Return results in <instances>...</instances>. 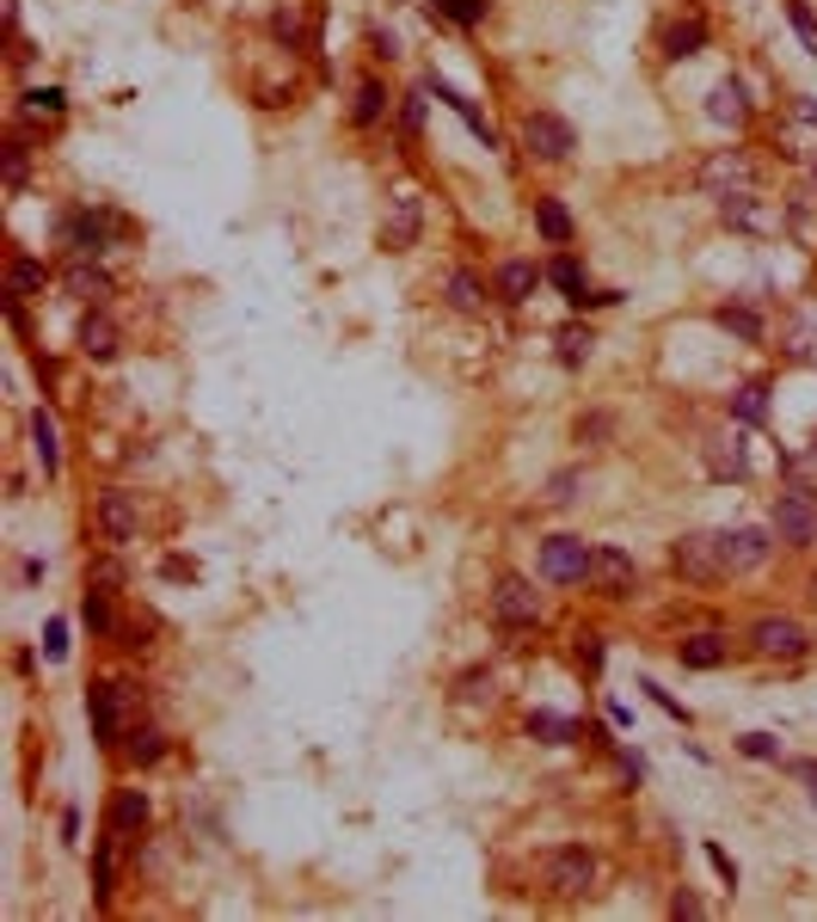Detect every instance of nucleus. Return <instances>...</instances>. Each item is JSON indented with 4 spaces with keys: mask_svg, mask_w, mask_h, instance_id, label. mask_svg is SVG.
I'll list each match as a JSON object with an SVG mask.
<instances>
[{
    "mask_svg": "<svg viewBox=\"0 0 817 922\" xmlns=\"http://www.w3.org/2000/svg\"><path fill=\"white\" fill-rule=\"evenodd\" d=\"M670 572L688 584H719L732 579L725 572V553H719V535H700V529H688V535L670 541Z\"/></svg>",
    "mask_w": 817,
    "mask_h": 922,
    "instance_id": "f257e3e1",
    "label": "nucleus"
},
{
    "mask_svg": "<svg viewBox=\"0 0 817 922\" xmlns=\"http://www.w3.org/2000/svg\"><path fill=\"white\" fill-rule=\"evenodd\" d=\"M775 535L787 541V548H817V499L805 480H793V487L775 492Z\"/></svg>",
    "mask_w": 817,
    "mask_h": 922,
    "instance_id": "f03ea898",
    "label": "nucleus"
},
{
    "mask_svg": "<svg viewBox=\"0 0 817 922\" xmlns=\"http://www.w3.org/2000/svg\"><path fill=\"white\" fill-rule=\"evenodd\" d=\"M523 148H528V160L559 167V160H572V148H578V130H572L559 111H528L523 118Z\"/></svg>",
    "mask_w": 817,
    "mask_h": 922,
    "instance_id": "7ed1b4c3",
    "label": "nucleus"
},
{
    "mask_svg": "<svg viewBox=\"0 0 817 922\" xmlns=\"http://www.w3.org/2000/svg\"><path fill=\"white\" fill-rule=\"evenodd\" d=\"M123 216H111V210H74V216H62L56 222V234L74 247V259H99V252L111 247V234H123Z\"/></svg>",
    "mask_w": 817,
    "mask_h": 922,
    "instance_id": "20e7f679",
    "label": "nucleus"
},
{
    "mask_svg": "<svg viewBox=\"0 0 817 922\" xmlns=\"http://www.w3.org/2000/svg\"><path fill=\"white\" fill-rule=\"evenodd\" d=\"M547 892L554 898H591L596 892V855L584 843H566L547 855Z\"/></svg>",
    "mask_w": 817,
    "mask_h": 922,
    "instance_id": "39448f33",
    "label": "nucleus"
},
{
    "mask_svg": "<svg viewBox=\"0 0 817 922\" xmlns=\"http://www.w3.org/2000/svg\"><path fill=\"white\" fill-rule=\"evenodd\" d=\"M591 553L584 548V535H547L541 541V579L547 584H584L591 579Z\"/></svg>",
    "mask_w": 817,
    "mask_h": 922,
    "instance_id": "423d86ee",
    "label": "nucleus"
},
{
    "mask_svg": "<svg viewBox=\"0 0 817 922\" xmlns=\"http://www.w3.org/2000/svg\"><path fill=\"white\" fill-rule=\"evenodd\" d=\"M424 234V198L412 184H400L394 198H387V216H382V247L387 252H412Z\"/></svg>",
    "mask_w": 817,
    "mask_h": 922,
    "instance_id": "0eeeda50",
    "label": "nucleus"
},
{
    "mask_svg": "<svg viewBox=\"0 0 817 922\" xmlns=\"http://www.w3.org/2000/svg\"><path fill=\"white\" fill-rule=\"evenodd\" d=\"M492 615H498L504 628H535L541 621V591L528 579H516V572H504V579L492 584Z\"/></svg>",
    "mask_w": 817,
    "mask_h": 922,
    "instance_id": "6e6552de",
    "label": "nucleus"
},
{
    "mask_svg": "<svg viewBox=\"0 0 817 922\" xmlns=\"http://www.w3.org/2000/svg\"><path fill=\"white\" fill-rule=\"evenodd\" d=\"M756 172H750V154L744 148H719V154H707L695 167V184L707 191V198H725V191H744Z\"/></svg>",
    "mask_w": 817,
    "mask_h": 922,
    "instance_id": "1a4fd4ad",
    "label": "nucleus"
},
{
    "mask_svg": "<svg viewBox=\"0 0 817 922\" xmlns=\"http://www.w3.org/2000/svg\"><path fill=\"white\" fill-rule=\"evenodd\" d=\"M805 645H811V633L793 615H763L750 628V652H763V659H805Z\"/></svg>",
    "mask_w": 817,
    "mask_h": 922,
    "instance_id": "9d476101",
    "label": "nucleus"
},
{
    "mask_svg": "<svg viewBox=\"0 0 817 922\" xmlns=\"http://www.w3.org/2000/svg\"><path fill=\"white\" fill-rule=\"evenodd\" d=\"M719 553H725V572H756V567H768L775 535H768V529H756V523L719 529Z\"/></svg>",
    "mask_w": 817,
    "mask_h": 922,
    "instance_id": "9b49d317",
    "label": "nucleus"
},
{
    "mask_svg": "<svg viewBox=\"0 0 817 922\" xmlns=\"http://www.w3.org/2000/svg\"><path fill=\"white\" fill-rule=\"evenodd\" d=\"M541 283H547V271H541L535 259H504L498 271H492V295H498L504 308H528Z\"/></svg>",
    "mask_w": 817,
    "mask_h": 922,
    "instance_id": "f8f14e48",
    "label": "nucleus"
},
{
    "mask_svg": "<svg viewBox=\"0 0 817 922\" xmlns=\"http://www.w3.org/2000/svg\"><path fill=\"white\" fill-rule=\"evenodd\" d=\"M99 535H105L111 541V548H130V541H135V529H142V511H135V499H130V492H118V487H111V492H99Z\"/></svg>",
    "mask_w": 817,
    "mask_h": 922,
    "instance_id": "ddd939ff",
    "label": "nucleus"
},
{
    "mask_svg": "<svg viewBox=\"0 0 817 922\" xmlns=\"http://www.w3.org/2000/svg\"><path fill=\"white\" fill-rule=\"evenodd\" d=\"M591 584L603 597H633V584H639V567H633V553L621 548H596L591 553Z\"/></svg>",
    "mask_w": 817,
    "mask_h": 922,
    "instance_id": "4468645a",
    "label": "nucleus"
},
{
    "mask_svg": "<svg viewBox=\"0 0 817 922\" xmlns=\"http://www.w3.org/2000/svg\"><path fill=\"white\" fill-rule=\"evenodd\" d=\"M719 222L738 228V234H768V228H775V216H768V203L756 198L750 184H744V191H725V198H719Z\"/></svg>",
    "mask_w": 817,
    "mask_h": 922,
    "instance_id": "2eb2a0df",
    "label": "nucleus"
},
{
    "mask_svg": "<svg viewBox=\"0 0 817 922\" xmlns=\"http://www.w3.org/2000/svg\"><path fill=\"white\" fill-rule=\"evenodd\" d=\"M418 87H424V92H431V99H443V106H448V111H455V118H462V123H467V130H474V142H486V148H498V130H492V123H486V118H480V111H474V99H467V92H455V87H448V80H443V74H436V68H431V74H424V80H418Z\"/></svg>",
    "mask_w": 817,
    "mask_h": 922,
    "instance_id": "dca6fc26",
    "label": "nucleus"
},
{
    "mask_svg": "<svg viewBox=\"0 0 817 922\" xmlns=\"http://www.w3.org/2000/svg\"><path fill=\"white\" fill-rule=\"evenodd\" d=\"M87 720H93L99 744H118L123 738V689L118 683H93L87 689Z\"/></svg>",
    "mask_w": 817,
    "mask_h": 922,
    "instance_id": "f3484780",
    "label": "nucleus"
},
{
    "mask_svg": "<svg viewBox=\"0 0 817 922\" xmlns=\"http://www.w3.org/2000/svg\"><path fill=\"white\" fill-rule=\"evenodd\" d=\"M713 327L732 332L738 344H763V339H768L763 308H750V302H719V308H713Z\"/></svg>",
    "mask_w": 817,
    "mask_h": 922,
    "instance_id": "a211bd4d",
    "label": "nucleus"
},
{
    "mask_svg": "<svg viewBox=\"0 0 817 922\" xmlns=\"http://www.w3.org/2000/svg\"><path fill=\"white\" fill-rule=\"evenodd\" d=\"M118 320L105 314V308H87V320H80V357H93V363H111L118 357Z\"/></svg>",
    "mask_w": 817,
    "mask_h": 922,
    "instance_id": "6ab92c4d",
    "label": "nucleus"
},
{
    "mask_svg": "<svg viewBox=\"0 0 817 922\" xmlns=\"http://www.w3.org/2000/svg\"><path fill=\"white\" fill-rule=\"evenodd\" d=\"M707 118L719 123V130H744V123H750V99H744V80H719V87L707 92Z\"/></svg>",
    "mask_w": 817,
    "mask_h": 922,
    "instance_id": "aec40b11",
    "label": "nucleus"
},
{
    "mask_svg": "<svg viewBox=\"0 0 817 922\" xmlns=\"http://www.w3.org/2000/svg\"><path fill=\"white\" fill-rule=\"evenodd\" d=\"M700 455H707V474L713 480H750V461H744L738 437H707V443H700Z\"/></svg>",
    "mask_w": 817,
    "mask_h": 922,
    "instance_id": "412c9836",
    "label": "nucleus"
},
{
    "mask_svg": "<svg viewBox=\"0 0 817 922\" xmlns=\"http://www.w3.org/2000/svg\"><path fill=\"white\" fill-rule=\"evenodd\" d=\"M62 290L74 295V302L99 308V302H105V295H111V277L99 271L93 259H74V264H68V271H62Z\"/></svg>",
    "mask_w": 817,
    "mask_h": 922,
    "instance_id": "4be33fe9",
    "label": "nucleus"
},
{
    "mask_svg": "<svg viewBox=\"0 0 817 922\" xmlns=\"http://www.w3.org/2000/svg\"><path fill=\"white\" fill-rule=\"evenodd\" d=\"M148 812H154V805H148V793L142 788H123L118 800H111V812H105V830H118V836H142Z\"/></svg>",
    "mask_w": 817,
    "mask_h": 922,
    "instance_id": "5701e85b",
    "label": "nucleus"
},
{
    "mask_svg": "<svg viewBox=\"0 0 817 922\" xmlns=\"http://www.w3.org/2000/svg\"><path fill=\"white\" fill-rule=\"evenodd\" d=\"M725 652H732V640L725 633H688L683 645H676V659H683V671H719Z\"/></svg>",
    "mask_w": 817,
    "mask_h": 922,
    "instance_id": "b1692460",
    "label": "nucleus"
},
{
    "mask_svg": "<svg viewBox=\"0 0 817 922\" xmlns=\"http://www.w3.org/2000/svg\"><path fill=\"white\" fill-rule=\"evenodd\" d=\"M707 50V19L688 13V19H670V31H664V56L670 62H688V56Z\"/></svg>",
    "mask_w": 817,
    "mask_h": 922,
    "instance_id": "393cba45",
    "label": "nucleus"
},
{
    "mask_svg": "<svg viewBox=\"0 0 817 922\" xmlns=\"http://www.w3.org/2000/svg\"><path fill=\"white\" fill-rule=\"evenodd\" d=\"M523 732L535 738V744H578V720H566V713H554V708H535L523 720Z\"/></svg>",
    "mask_w": 817,
    "mask_h": 922,
    "instance_id": "a878e982",
    "label": "nucleus"
},
{
    "mask_svg": "<svg viewBox=\"0 0 817 922\" xmlns=\"http://www.w3.org/2000/svg\"><path fill=\"white\" fill-rule=\"evenodd\" d=\"M535 234L547 240V247H572V234H578V228H572V210L559 198H541L535 203Z\"/></svg>",
    "mask_w": 817,
    "mask_h": 922,
    "instance_id": "bb28decb",
    "label": "nucleus"
},
{
    "mask_svg": "<svg viewBox=\"0 0 817 922\" xmlns=\"http://www.w3.org/2000/svg\"><path fill=\"white\" fill-rule=\"evenodd\" d=\"M443 295L455 314H486V283H480L474 271H448L443 277Z\"/></svg>",
    "mask_w": 817,
    "mask_h": 922,
    "instance_id": "cd10ccee",
    "label": "nucleus"
},
{
    "mask_svg": "<svg viewBox=\"0 0 817 922\" xmlns=\"http://www.w3.org/2000/svg\"><path fill=\"white\" fill-rule=\"evenodd\" d=\"M43 283H50L43 259H31V252H13V259H7V295H19V302H26V295L43 290Z\"/></svg>",
    "mask_w": 817,
    "mask_h": 922,
    "instance_id": "c85d7f7f",
    "label": "nucleus"
},
{
    "mask_svg": "<svg viewBox=\"0 0 817 922\" xmlns=\"http://www.w3.org/2000/svg\"><path fill=\"white\" fill-rule=\"evenodd\" d=\"M31 455H38L43 461V474H50L56 480V468H62V437H56V419H50V412H31Z\"/></svg>",
    "mask_w": 817,
    "mask_h": 922,
    "instance_id": "c756f323",
    "label": "nucleus"
},
{
    "mask_svg": "<svg viewBox=\"0 0 817 922\" xmlns=\"http://www.w3.org/2000/svg\"><path fill=\"white\" fill-rule=\"evenodd\" d=\"M382 118H387V87L370 74L363 87H356V99H351V123H356V130H375Z\"/></svg>",
    "mask_w": 817,
    "mask_h": 922,
    "instance_id": "7c9ffc66",
    "label": "nucleus"
},
{
    "mask_svg": "<svg viewBox=\"0 0 817 922\" xmlns=\"http://www.w3.org/2000/svg\"><path fill=\"white\" fill-rule=\"evenodd\" d=\"M68 111V92L62 87H31L26 99H19V118L26 123H56Z\"/></svg>",
    "mask_w": 817,
    "mask_h": 922,
    "instance_id": "2f4dec72",
    "label": "nucleus"
},
{
    "mask_svg": "<svg viewBox=\"0 0 817 922\" xmlns=\"http://www.w3.org/2000/svg\"><path fill=\"white\" fill-rule=\"evenodd\" d=\"M123 756H130L135 769H154L160 756H167V732H160V725H135V732L123 738Z\"/></svg>",
    "mask_w": 817,
    "mask_h": 922,
    "instance_id": "473e14b6",
    "label": "nucleus"
},
{
    "mask_svg": "<svg viewBox=\"0 0 817 922\" xmlns=\"http://www.w3.org/2000/svg\"><path fill=\"white\" fill-rule=\"evenodd\" d=\"M547 283H554L566 302H578V295L591 290V277H584V264L572 259V252H554V264H547Z\"/></svg>",
    "mask_w": 817,
    "mask_h": 922,
    "instance_id": "72a5a7b5",
    "label": "nucleus"
},
{
    "mask_svg": "<svg viewBox=\"0 0 817 922\" xmlns=\"http://www.w3.org/2000/svg\"><path fill=\"white\" fill-rule=\"evenodd\" d=\"M554 344H559V363H566V369H584V363H591V351H596V332L591 327H559Z\"/></svg>",
    "mask_w": 817,
    "mask_h": 922,
    "instance_id": "f704fd0d",
    "label": "nucleus"
},
{
    "mask_svg": "<svg viewBox=\"0 0 817 922\" xmlns=\"http://www.w3.org/2000/svg\"><path fill=\"white\" fill-rule=\"evenodd\" d=\"M732 419H738V424H763L768 419V388L763 382H744L738 394H732Z\"/></svg>",
    "mask_w": 817,
    "mask_h": 922,
    "instance_id": "c9c22d12",
    "label": "nucleus"
},
{
    "mask_svg": "<svg viewBox=\"0 0 817 922\" xmlns=\"http://www.w3.org/2000/svg\"><path fill=\"white\" fill-rule=\"evenodd\" d=\"M123 836L118 830H105V836H99V849H93V898L99 904H111V849H118Z\"/></svg>",
    "mask_w": 817,
    "mask_h": 922,
    "instance_id": "e433bc0d",
    "label": "nucleus"
},
{
    "mask_svg": "<svg viewBox=\"0 0 817 922\" xmlns=\"http://www.w3.org/2000/svg\"><path fill=\"white\" fill-rule=\"evenodd\" d=\"M80 621H87L93 633H118V615H111L105 584H93V591H87V603H80Z\"/></svg>",
    "mask_w": 817,
    "mask_h": 922,
    "instance_id": "4c0bfd02",
    "label": "nucleus"
},
{
    "mask_svg": "<svg viewBox=\"0 0 817 922\" xmlns=\"http://www.w3.org/2000/svg\"><path fill=\"white\" fill-rule=\"evenodd\" d=\"M436 13H448L455 26L474 31V26H486V19H492V0H436Z\"/></svg>",
    "mask_w": 817,
    "mask_h": 922,
    "instance_id": "58836bf2",
    "label": "nucleus"
},
{
    "mask_svg": "<svg viewBox=\"0 0 817 922\" xmlns=\"http://www.w3.org/2000/svg\"><path fill=\"white\" fill-rule=\"evenodd\" d=\"M424 99H431L424 87L400 99V136H406V142H418V130H424Z\"/></svg>",
    "mask_w": 817,
    "mask_h": 922,
    "instance_id": "ea45409f",
    "label": "nucleus"
},
{
    "mask_svg": "<svg viewBox=\"0 0 817 922\" xmlns=\"http://www.w3.org/2000/svg\"><path fill=\"white\" fill-rule=\"evenodd\" d=\"M572 437H578V443H591V449H603L608 437H615V419H608V412H584Z\"/></svg>",
    "mask_w": 817,
    "mask_h": 922,
    "instance_id": "a19ab883",
    "label": "nucleus"
},
{
    "mask_svg": "<svg viewBox=\"0 0 817 922\" xmlns=\"http://www.w3.org/2000/svg\"><path fill=\"white\" fill-rule=\"evenodd\" d=\"M738 751L756 756V763H780V738H775V732H744Z\"/></svg>",
    "mask_w": 817,
    "mask_h": 922,
    "instance_id": "79ce46f5",
    "label": "nucleus"
},
{
    "mask_svg": "<svg viewBox=\"0 0 817 922\" xmlns=\"http://www.w3.org/2000/svg\"><path fill=\"white\" fill-rule=\"evenodd\" d=\"M578 487H584L578 468H559V474L547 480V504H572V499H578Z\"/></svg>",
    "mask_w": 817,
    "mask_h": 922,
    "instance_id": "37998d69",
    "label": "nucleus"
},
{
    "mask_svg": "<svg viewBox=\"0 0 817 922\" xmlns=\"http://www.w3.org/2000/svg\"><path fill=\"white\" fill-rule=\"evenodd\" d=\"M26 142H19V136H13V142H7V191H13V198H19V191H26Z\"/></svg>",
    "mask_w": 817,
    "mask_h": 922,
    "instance_id": "c03bdc74",
    "label": "nucleus"
},
{
    "mask_svg": "<svg viewBox=\"0 0 817 922\" xmlns=\"http://www.w3.org/2000/svg\"><path fill=\"white\" fill-rule=\"evenodd\" d=\"M787 19H793V31H799L805 50H817V19H811V7H805V0H787Z\"/></svg>",
    "mask_w": 817,
    "mask_h": 922,
    "instance_id": "a18cd8bd",
    "label": "nucleus"
},
{
    "mask_svg": "<svg viewBox=\"0 0 817 922\" xmlns=\"http://www.w3.org/2000/svg\"><path fill=\"white\" fill-rule=\"evenodd\" d=\"M43 659H50V664H62V659H68V621H62V615H56L50 628H43Z\"/></svg>",
    "mask_w": 817,
    "mask_h": 922,
    "instance_id": "49530a36",
    "label": "nucleus"
},
{
    "mask_svg": "<svg viewBox=\"0 0 817 922\" xmlns=\"http://www.w3.org/2000/svg\"><path fill=\"white\" fill-rule=\"evenodd\" d=\"M639 689H646V695H652V701H658V708H664V713H670V720H676V725H688V720H695V713H688V708H683V701H676V695H670V689H658V683H652V677H646V683H639Z\"/></svg>",
    "mask_w": 817,
    "mask_h": 922,
    "instance_id": "de8ad7c7",
    "label": "nucleus"
},
{
    "mask_svg": "<svg viewBox=\"0 0 817 922\" xmlns=\"http://www.w3.org/2000/svg\"><path fill=\"white\" fill-rule=\"evenodd\" d=\"M572 659H578L584 664V671H603V640H596V633H578V645H572Z\"/></svg>",
    "mask_w": 817,
    "mask_h": 922,
    "instance_id": "09e8293b",
    "label": "nucleus"
},
{
    "mask_svg": "<svg viewBox=\"0 0 817 922\" xmlns=\"http://www.w3.org/2000/svg\"><path fill=\"white\" fill-rule=\"evenodd\" d=\"M700 855H707V861H713V873H719V880H725V885H738V861L725 855V849H719V843H707V849H700Z\"/></svg>",
    "mask_w": 817,
    "mask_h": 922,
    "instance_id": "8fccbe9b",
    "label": "nucleus"
},
{
    "mask_svg": "<svg viewBox=\"0 0 817 922\" xmlns=\"http://www.w3.org/2000/svg\"><path fill=\"white\" fill-rule=\"evenodd\" d=\"M462 701H492V671H467L462 677Z\"/></svg>",
    "mask_w": 817,
    "mask_h": 922,
    "instance_id": "3c124183",
    "label": "nucleus"
},
{
    "mask_svg": "<svg viewBox=\"0 0 817 922\" xmlns=\"http://www.w3.org/2000/svg\"><path fill=\"white\" fill-rule=\"evenodd\" d=\"M670 916H707V904H700L695 892H676L670 898Z\"/></svg>",
    "mask_w": 817,
    "mask_h": 922,
    "instance_id": "603ef678",
    "label": "nucleus"
},
{
    "mask_svg": "<svg viewBox=\"0 0 817 922\" xmlns=\"http://www.w3.org/2000/svg\"><path fill=\"white\" fill-rule=\"evenodd\" d=\"M615 756H621V769H627V781L639 788V781H646V756L639 751H615Z\"/></svg>",
    "mask_w": 817,
    "mask_h": 922,
    "instance_id": "864d4df0",
    "label": "nucleus"
},
{
    "mask_svg": "<svg viewBox=\"0 0 817 922\" xmlns=\"http://www.w3.org/2000/svg\"><path fill=\"white\" fill-rule=\"evenodd\" d=\"M370 43H375V56H387V62H394V56H400V50H394V31H382V26L370 31Z\"/></svg>",
    "mask_w": 817,
    "mask_h": 922,
    "instance_id": "5fc2aeb1",
    "label": "nucleus"
},
{
    "mask_svg": "<svg viewBox=\"0 0 817 922\" xmlns=\"http://www.w3.org/2000/svg\"><path fill=\"white\" fill-rule=\"evenodd\" d=\"M608 725H621V732L633 725V708H627V701H608Z\"/></svg>",
    "mask_w": 817,
    "mask_h": 922,
    "instance_id": "6e6d98bb",
    "label": "nucleus"
},
{
    "mask_svg": "<svg viewBox=\"0 0 817 922\" xmlns=\"http://www.w3.org/2000/svg\"><path fill=\"white\" fill-rule=\"evenodd\" d=\"M787 769L805 781V788H811V800H817V763H787Z\"/></svg>",
    "mask_w": 817,
    "mask_h": 922,
    "instance_id": "4d7b16f0",
    "label": "nucleus"
},
{
    "mask_svg": "<svg viewBox=\"0 0 817 922\" xmlns=\"http://www.w3.org/2000/svg\"><path fill=\"white\" fill-rule=\"evenodd\" d=\"M793 111H799L805 123H817V106H811V99H793Z\"/></svg>",
    "mask_w": 817,
    "mask_h": 922,
    "instance_id": "13d9d810",
    "label": "nucleus"
},
{
    "mask_svg": "<svg viewBox=\"0 0 817 922\" xmlns=\"http://www.w3.org/2000/svg\"><path fill=\"white\" fill-rule=\"evenodd\" d=\"M811 455H817V449H811Z\"/></svg>",
    "mask_w": 817,
    "mask_h": 922,
    "instance_id": "bf43d9fd",
    "label": "nucleus"
}]
</instances>
